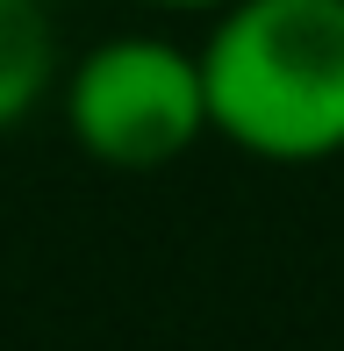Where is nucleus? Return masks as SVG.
<instances>
[{
  "instance_id": "2",
  "label": "nucleus",
  "mask_w": 344,
  "mask_h": 351,
  "mask_svg": "<svg viewBox=\"0 0 344 351\" xmlns=\"http://www.w3.org/2000/svg\"><path fill=\"white\" fill-rule=\"evenodd\" d=\"M65 136L108 172H158L208 136V86L201 51L172 36H108L72 58L58 79Z\"/></svg>"
},
{
  "instance_id": "3",
  "label": "nucleus",
  "mask_w": 344,
  "mask_h": 351,
  "mask_svg": "<svg viewBox=\"0 0 344 351\" xmlns=\"http://www.w3.org/2000/svg\"><path fill=\"white\" fill-rule=\"evenodd\" d=\"M51 93H58L51 0H0V136L22 130Z\"/></svg>"
},
{
  "instance_id": "1",
  "label": "nucleus",
  "mask_w": 344,
  "mask_h": 351,
  "mask_svg": "<svg viewBox=\"0 0 344 351\" xmlns=\"http://www.w3.org/2000/svg\"><path fill=\"white\" fill-rule=\"evenodd\" d=\"M208 136L265 165L344 151V0H230L201 43Z\"/></svg>"
},
{
  "instance_id": "4",
  "label": "nucleus",
  "mask_w": 344,
  "mask_h": 351,
  "mask_svg": "<svg viewBox=\"0 0 344 351\" xmlns=\"http://www.w3.org/2000/svg\"><path fill=\"white\" fill-rule=\"evenodd\" d=\"M158 8H172V14H215V8H230V0H158Z\"/></svg>"
}]
</instances>
